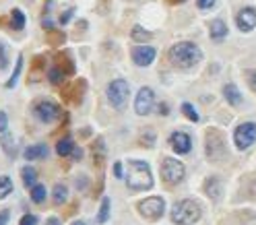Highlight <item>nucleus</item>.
Returning a JSON list of instances; mask_svg holds the SVG:
<instances>
[{
    "label": "nucleus",
    "instance_id": "nucleus-37",
    "mask_svg": "<svg viewBox=\"0 0 256 225\" xmlns=\"http://www.w3.org/2000/svg\"><path fill=\"white\" fill-rule=\"evenodd\" d=\"M114 176L122 178V163H114Z\"/></svg>",
    "mask_w": 256,
    "mask_h": 225
},
{
    "label": "nucleus",
    "instance_id": "nucleus-29",
    "mask_svg": "<svg viewBox=\"0 0 256 225\" xmlns=\"http://www.w3.org/2000/svg\"><path fill=\"white\" fill-rule=\"evenodd\" d=\"M182 112H184V116L188 118L190 122H199V112L194 110V105H190V103H182Z\"/></svg>",
    "mask_w": 256,
    "mask_h": 225
},
{
    "label": "nucleus",
    "instance_id": "nucleus-13",
    "mask_svg": "<svg viewBox=\"0 0 256 225\" xmlns=\"http://www.w3.org/2000/svg\"><path fill=\"white\" fill-rule=\"evenodd\" d=\"M170 145H171L173 151L178 153V155H186V153L192 149V140H190V136L186 133H173L170 136Z\"/></svg>",
    "mask_w": 256,
    "mask_h": 225
},
{
    "label": "nucleus",
    "instance_id": "nucleus-14",
    "mask_svg": "<svg viewBox=\"0 0 256 225\" xmlns=\"http://www.w3.org/2000/svg\"><path fill=\"white\" fill-rule=\"evenodd\" d=\"M43 157H48V147L45 145H31L25 149L27 161H36V159H43Z\"/></svg>",
    "mask_w": 256,
    "mask_h": 225
},
{
    "label": "nucleus",
    "instance_id": "nucleus-15",
    "mask_svg": "<svg viewBox=\"0 0 256 225\" xmlns=\"http://www.w3.org/2000/svg\"><path fill=\"white\" fill-rule=\"evenodd\" d=\"M209 31H211V38H213L215 42H221V40H223L225 35H227V25H225V23L221 21V19H215V21L211 23V29H209Z\"/></svg>",
    "mask_w": 256,
    "mask_h": 225
},
{
    "label": "nucleus",
    "instance_id": "nucleus-38",
    "mask_svg": "<svg viewBox=\"0 0 256 225\" xmlns=\"http://www.w3.org/2000/svg\"><path fill=\"white\" fill-rule=\"evenodd\" d=\"M42 27H43V29H48V31H52V29H54V23H52V21H48V19H43V21H42Z\"/></svg>",
    "mask_w": 256,
    "mask_h": 225
},
{
    "label": "nucleus",
    "instance_id": "nucleus-34",
    "mask_svg": "<svg viewBox=\"0 0 256 225\" xmlns=\"http://www.w3.org/2000/svg\"><path fill=\"white\" fill-rule=\"evenodd\" d=\"M246 77H248V81H250V87H252V91H256V73H254V70H248Z\"/></svg>",
    "mask_w": 256,
    "mask_h": 225
},
{
    "label": "nucleus",
    "instance_id": "nucleus-19",
    "mask_svg": "<svg viewBox=\"0 0 256 225\" xmlns=\"http://www.w3.org/2000/svg\"><path fill=\"white\" fill-rule=\"evenodd\" d=\"M73 149H75V145H73V140H71V138H62V140H58V145H56V153H58L60 157L71 155Z\"/></svg>",
    "mask_w": 256,
    "mask_h": 225
},
{
    "label": "nucleus",
    "instance_id": "nucleus-16",
    "mask_svg": "<svg viewBox=\"0 0 256 225\" xmlns=\"http://www.w3.org/2000/svg\"><path fill=\"white\" fill-rule=\"evenodd\" d=\"M223 95H225V99H227L231 105H236V108L242 103V93L238 91V87H236V85H231V83L223 87Z\"/></svg>",
    "mask_w": 256,
    "mask_h": 225
},
{
    "label": "nucleus",
    "instance_id": "nucleus-21",
    "mask_svg": "<svg viewBox=\"0 0 256 225\" xmlns=\"http://www.w3.org/2000/svg\"><path fill=\"white\" fill-rule=\"evenodd\" d=\"M0 145H2V149L6 151V155L15 157V138H13V136L6 135V133H2V136H0Z\"/></svg>",
    "mask_w": 256,
    "mask_h": 225
},
{
    "label": "nucleus",
    "instance_id": "nucleus-26",
    "mask_svg": "<svg viewBox=\"0 0 256 225\" xmlns=\"http://www.w3.org/2000/svg\"><path fill=\"white\" fill-rule=\"evenodd\" d=\"M48 79H50L52 85H60V83L64 81V73H62V68H58V66L50 68V70H48Z\"/></svg>",
    "mask_w": 256,
    "mask_h": 225
},
{
    "label": "nucleus",
    "instance_id": "nucleus-30",
    "mask_svg": "<svg viewBox=\"0 0 256 225\" xmlns=\"http://www.w3.org/2000/svg\"><path fill=\"white\" fill-rule=\"evenodd\" d=\"M8 66V56H6V48L0 44V70H4Z\"/></svg>",
    "mask_w": 256,
    "mask_h": 225
},
{
    "label": "nucleus",
    "instance_id": "nucleus-35",
    "mask_svg": "<svg viewBox=\"0 0 256 225\" xmlns=\"http://www.w3.org/2000/svg\"><path fill=\"white\" fill-rule=\"evenodd\" d=\"M73 13H75V10H73V8H68V10H66V13H64V15L60 17V23H62V25H64V23H68V19H71V17H73Z\"/></svg>",
    "mask_w": 256,
    "mask_h": 225
},
{
    "label": "nucleus",
    "instance_id": "nucleus-25",
    "mask_svg": "<svg viewBox=\"0 0 256 225\" xmlns=\"http://www.w3.org/2000/svg\"><path fill=\"white\" fill-rule=\"evenodd\" d=\"M21 68H23V56L17 58V66H15V73L10 75V79L6 81V89H13L17 85V81H19V75H21Z\"/></svg>",
    "mask_w": 256,
    "mask_h": 225
},
{
    "label": "nucleus",
    "instance_id": "nucleus-5",
    "mask_svg": "<svg viewBox=\"0 0 256 225\" xmlns=\"http://www.w3.org/2000/svg\"><path fill=\"white\" fill-rule=\"evenodd\" d=\"M186 176V168L184 163L173 159V157H166L161 161V178H164V182L173 186V184H180Z\"/></svg>",
    "mask_w": 256,
    "mask_h": 225
},
{
    "label": "nucleus",
    "instance_id": "nucleus-11",
    "mask_svg": "<svg viewBox=\"0 0 256 225\" xmlns=\"http://www.w3.org/2000/svg\"><path fill=\"white\" fill-rule=\"evenodd\" d=\"M130 54H132V62L136 66H149L157 56L155 48H151V45H138V48H134Z\"/></svg>",
    "mask_w": 256,
    "mask_h": 225
},
{
    "label": "nucleus",
    "instance_id": "nucleus-41",
    "mask_svg": "<svg viewBox=\"0 0 256 225\" xmlns=\"http://www.w3.org/2000/svg\"><path fill=\"white\" fill-rule=\"evenodd\" d=\"M159 112H161V114H168V105H166V103L159 105Z\"/></svg>",
    "mask_w": 256,
    "mask_h": 225
},
{
    "label": "nucleus",
    "instance_id": "nucleus-31",
    "mask_svg": "<svg viewBox=\"0 0 256 225\" xmlns=\"http://www.w3.org/2000/svg\"><path fill=\"white\" fill-rule=\"evenodd\" d=\"M196 4H199L201 10H209L215 6V0H196Z\"/></svg>",
    "mask_w": 256,
    "mask_h": 225
},
{
    "label": "nucleus",
    "instance_id": "nucleus-12",
    "mask_svg": "<svg viewBox=\"0 0 256 225\" xmlns=\"http://www.w3.org/2000/svg\"><path fill=\"white\" fill-rule=\"evenodd\" d=\"M236 23H238V29L244 31V33H248L256 27V10L252 6H246V8H242L238 17H236Z\"/></svg>",
    "mask_w": 256,
    "mask_h": 225
},
{
    "label": "nucleus",
    "instance_id": "nucleus-4",
    "mask_svg": "<svg viewBox=\"0 0 256 225\" xmlns=\"http://www.w3.org/2000/svg\"><path fill=\"white\" fill-rule=\"evenodd\" d=\"M138 211V215H141L143 219L147 221H157L161 219V215L166 213V200L164 198H159V196H149L145 200H141L136 207Z\"/></svg>",
    "mask_w": 256,
    "mask_h": 225
},
{
    "label": "nucleus",
    "instance_id": "nucleus-27",
    "mask_svg": "<svg viewBox=\"0 0 256 225\" xmlns=\"http://www.w3.org/2000/svg\"><path fill=\"white\" fill-rule=\"evenodd\" d=\"M31 200H33V203H43V200H45V186H33L31 188Z\"/></svg>",
    "mask_w": 256,
    "mask_h": 225
},
{
    "label": "nucleus",
    "instance_id": "nucleus-39",
    "mask_svg": "<svg viewBox=\"0 0 256 225\" xmlns=\"http://www.w3.org/2000/svg\"><path fill=\"white\" fill-rule=\"evenodd\" d=\"M81 157H83V151H81V149H77V147H75V149H73V159H75V161H79Z\"/></svg>",
    "mask_w": 256,
    "mask_h": 225
},
{
    "label": "nucleus",
    "instance_id": "nucleus-24",
    "mask_svg": "<svg viewBox=\"0 0 256 225\" xmlns=\"http://www.w3.org/2000/svg\"><path fill=\"white\" fill-rule=\"evenodd\" d=\"M66 198H68L66 186L56 184V188H54V203H56V205H62V203H66Z\"/></svg>",
    "mask_w": 256,
    "mask_h": 225
},
{
    "label": "nucleus",
    "instance_id": "nucleus-28",
    "mask_svg": "<svg viewBox=\"0 0 256 225\" xmlns=\"http://www.w3.org/2000/svg\"><path fill=\"white\" fill-rule=\"evenodd\" d=\"M108 217H110V198H103V200H101L99 215H97V223H106Z\"/></svg>",
    "mask_w": 256,
    "mask_h": 225
},
{
    "label": "nucleus",
    "instance_id": "nucleus-9",
    "mask_svg": "<svg viewBox=\"0 0 256 225\" xmlns=\"http://www.w3.org/2000/svg\"><path fill=\"white\" fill-rule=\"evenodd\" d=\"M234 140H236V147L238 149H248L254 140H256V124L254 122H244L236 128L234 133Z\"/></svg>",
    "mask_w": 256,
    "mask_h": 225
},
{
    "label": "nucleus",
    "instance_id": "nucleus-18",
    "mask_svg": "<svg viewBox=\"0 0 256 225\" xmlns=\"http://www.w3.org/2000/svg\"><path fill=\"white\" fill-rule=\"evenodd\" d=\"M21 178H23V184H25L27 188H33L36 186V180H38V174H36V170L27 165V168L21 170Z\"/></svg>",
    "mask_w": 256,
    "mask_h": 225
},
{
    "label": "nucleus",
    "instance_id": "nucleus-7",
    "mask_svg": "<svg viewBox=\"0 0 256 225\" xmlns=\"http://www.w3.org/2000/svg\"><path fill=\"white\" fill-rule=\"evenodd\" d=\"M33 114H36V118L40 122L48 124V122H54L56 118L62 114V110H60V105L50 101V99H40V101H36V105H33Z\"/></svg>",
    "mask_w": 256,
    "mask_h": 225
},
{
    "label": "nucleus",
    "instance_id": "nucleus-40",
    "mask_svg": "<svg viewBox=\"0 0 256 225\" xmlns=\"http://www.w3.org/2000/svg\"><path fill=\"white\" fill-rule=\"evenodd\" d=\"M45 225H60V221H58L56 217H50V219H48V223H45Z\"/></svg>",
    "mask_w": 256,
    "mask_h": 225
},
{
    "label": "nucleus",
    "instance_id": "nucleus-36",
    "mask_svg": "<svg viewBox=\"0 0 256 225\" xmlns=\"http://www.w3.org/2000/svg\"><path fill=\"white\" fill-rule=\"evenodd\" d=\"M8 217H10L8 211H2V213H0V225H6V223H8Z\"/></svg>",
    "mask_w": 256,
    "mask_h": 225
},
{
    "label": "nucleus",
    "instance_id": "nucleus-42",
    "mask_svg": "<svg viewBox=\"0 0 256 225\" xmlns=\"http://www.w3.org/2000/svg\"><path fill=\"white\" fill-rule=\"evenodd\" d=\"M73 225H87V223H83V221H75Z\"/></svg>",
    "mask_w": 256,
    "mask_h": 225
},
{
    "label": "nucleus",
    "instance_id": "nucleus-17",
    "mask_svg": "<svg viewBox=\"0 0 256 225\" xmlns=\"http://www.w3.org/2000/svg\"><path fill=\"white\" fill-rule=\"evenodd\" d=\"M205 192L211 196L213 200H219V198H221V184H219L217 178H211V180H207V184H205Z\"/></svg>",
    "mask_w": 256,
    "mask_h": 225
},
{
    "label": "nucleus",
    "instance_id": "nucleus-1",
    "mask_svg": "<svg viewBox=\"0 0 256 225\" xmlns=\"http://www.w3.org/2000/svg\"><path fill=\"white\" fill-rule=\"evenodd\" d=\"M201 58H203L201 48L192 42H180L170 48V60L178 68H192L194 64L201 62Z\"/></svg>",
    "mask_w": 256,
    "mask_h": 225
},
{
    "label": "nucleus",
    "instance_id": "nucleus-3",
    "mask_svg": "<svg viewBox=\"0 0 256 225\" xmlns=\"http://www.w3.org/2000/svg\"><path fill=\"white\" fill-rule=\"evenodd\" d=\"M203 211H201V205L196 203L192 198H184L180 203H176L171 211V221L178 223V225H192L201 219Z\"/></svg>",
    "mask_w": 256,
    "mask_h": 225
},
{
    "label": "nucleus",
    "instance_id": "nucleus-10",
    "mask_svg": "<svg viewBox=\"0 0 256 225\" xmlns=\"http://www.w3.org/2000/svg\"><path fill=\"white\" fill-rule=\"evenodd\" d=\"M153 105H155V95L149 87H143L141 91L136 93V101H134V112L138 116H147L153 112Z\"/></svg>",
    "mask_w": 256,
    "mask_h": 225
},
{
    "label": "nucleus",
    "instance_id": "nucleus-22",
    "mask_svg": "<svg viewBox=\"0 0 256 225\" xmlns=\"http://www.w3.org/2000/svg\"><path fill=\"white\" fill-rule=\"evenodd\" d=\"M10 192H13V180L8 176H0V200L6 198Z\"/></svg>",
    "mask_w": 256,
    "mask_h": 225
},
{
    "label": "nucleus",
    "instance_id": "nucleus-32",
    "mask_svg": "<svg viewBox=\"0 0 256 225\" xmlns=\"http://www.w3.org/2000/svg\"><path fill=\"white\" fill-rule=\"evenodd\" d=\"M19 225H38V217L36 215H23Z\"/></svg>",
    "mask_w": 256,
    "mask_h": 225
},
{
    "label": "nucleus",
    "instance_id": "nucleus-20",
    "mask_svg": "<svg viewBox=\"0 0 256 225\" xmlns=\"http://www.w3.org/2000/svg\"><path fill=\"white\" fill-rule=\"evenodd\" d=\"M10 25H13V29H17V31H21L23 27H25V15H23L19 8H13V13H10Z\"/></svg>",
    "mask_w": 256,
    "mask_h": 225
},
{
    "label": "nucleus",
    "instance_id": "nucleus-8",
    "mask_svg": "<svg viewBox=\"0 0 256 225\" xmlns=\"http://www.w3.org/2000/svg\"><path fill=\"white\" fill-rule=\"evenodd\" d=\"M207 155L209 159H221L225 157V143H223V135L219 130H209L207 133Z\"/></svg>",
    "mask_w": 256,
    "mask_h": 225
},
{
    "label": "nucleus",
    "instance_id": "nucleus-2",
    "mask_svg": "<svg viewBox=\"0 0 256 225\" xmlns=\"http://www.w3.org/2000/svg\"><path fill=\"white\" fill-rule=\"evenodd\" d=\"M126 186L130 190H149L153 186V174H151L149 163L130 159L128 161V174H126Z\"/></svg>",
    "mask_w": 256,
    "mask_h": 225
},
{
    "label": "nucleus",
    "instance_id": "nucleus-33",
    "mask_svg": "<svg viewBox=\"0 0 256 225\" xmlns=\"http://www.w3.org/2000/svg\"><path fill=\"white\" fill-rule=\"evenodd\" d=\"M6 126H8V116L6 112H0V133H6Z\"/></svg>",
    "mask_w": 256,
    "mask_h": 225
},
{
    "label": "nucleus",
    "instance_id": "nucleus-6",
    "mask_svg": "<svg viewBox=\"0 0 256 225\" xmlns=\"http://www.w3.org/2000/svg\"><path fill=\"white\" fill-rule=\"evenodd\" d=\"M128 95H130V87H128L126 81L116 79L108 85V99H110V103L114 105L116 110L124 108L126 101H128Z\"/></svg>",
    "mask_w": 256,
    "mask_h": 225
},
{
    "label": "nucleus",
    "instance_id": "nucleus-23",
    "mask_svg": "<svg viewBox=\"0 0 256 225\" xmlns=\"http://www.w3.org/2000/svg\"><path fill=\"white\" fill-rule=\"evenodd\" d=\"M130 35H132V40H134V42H149L151 38H153V35H151L147 29H143L141 25H134Z\"/></svg>",
    "mask_w": 256,
    "mask_h": 225
}]
</instances>
